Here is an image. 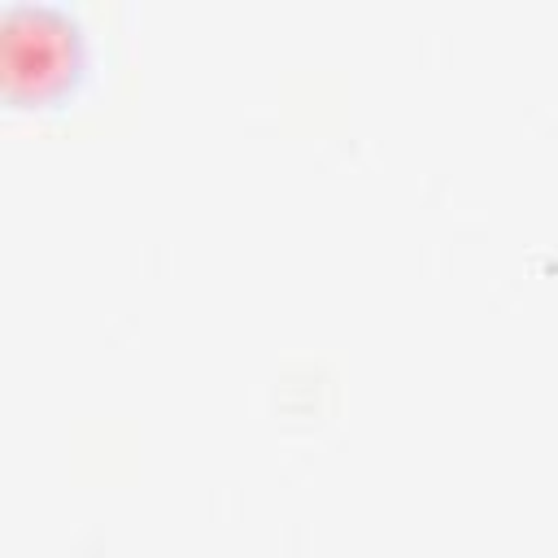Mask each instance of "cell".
Returning <instances> with one entry per match:
<instances>
[{"label":"cell","instance_id":"6da1fadb","mask_svg":"<svg viewBox=\"0 0 558 558\" xmlns=\"http://www.w3.org/2000/svg\"><path fill=\"white\" fill-rule=\"evenodd\" d=\"M4 92L13 100L57 96L78 70V31L57 9H13L4 17Z\"/></svg>","mask_w":558,"mask_h":558}]
</instances>
